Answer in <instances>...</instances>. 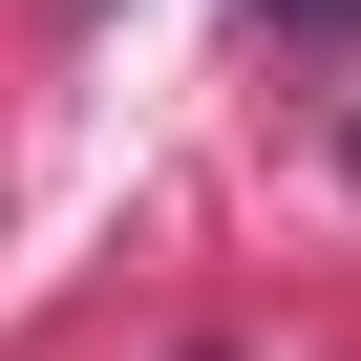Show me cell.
Masks as SVG:
<instances>
[{"mask_svg": "<svg viewBox=\"0 0 361 361\" xmlns=\"http://www.w3.org/2000/svg\"><path fill=\"white\" fill-rule=\"evenodd\" d=\"M276 22H319V43H340V22H361V0H276Z\"/></svg>", "mask_w": 361, "mask_h": 361, "instance_id": "cell-1", "label": "cell"}]
</instances>
